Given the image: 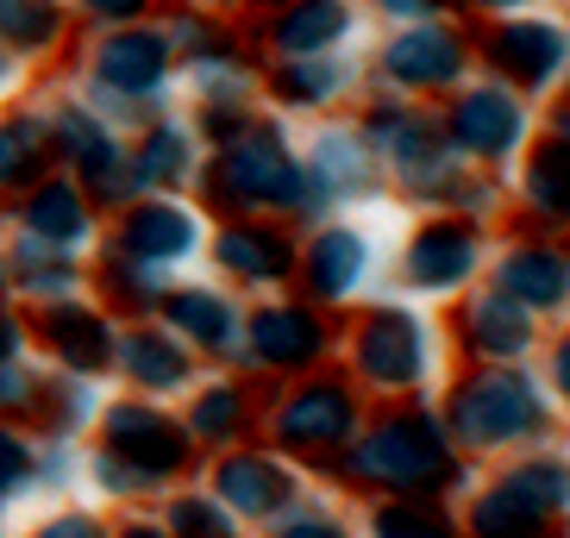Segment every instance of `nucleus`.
<instances>
[{"mask_svg": "<svg viewBox=\"0 0 570 538\" xmlns=\"http://www.w3.org/2000/svg\"><path fill=\"white\" fill-rule=\"evenodd\" d=\"M357 495H383V501H445L470 482V464L458 457L452 432L426 407L383 414L376 426H357V438L326 464Z\"/></svg>", "mask_w": 570, "mask_h": 538, "instance_id": "1", "label": "nucleus"}, {"mask_svg": "<svg viewBox=\"0 0 570 538\" xmlns=\"http://www.w3.org/2000/svg\"><path fill=\"white\" fill-rule=\"evenodd\" d=\"M195 464H202V451L183 420H169L151 401H114L101 414V451L88 457V476L101 495L132 501V495H157V488L195 476Z\"/></svg>", "mask_w": 570, "mask_h": 538, "instance_id": "2", "label": "nucleus"}, {"mask_svg": "<svg viewBox=\"0 0 570 538\" xmlns=\"http://www.w3.org/2000/svg\"><path fill=\"white\" fill-rule=\"evenodd\" d=\"M439 420L458 451H520L552 432V407L527 370H476L452 382Z\"/></svg>", "mask_w": 570, "mask_h": 538, "instance_id": "3", "label": "nucleus"}, {"mask_svg": "<svg viewBox=\"0 0 570 538\" xmlns=\"http://www.w3.org/2000/svg\"><path fill=\"white\" fill-rule=\"evenodd\" d=\"M357 426H364L357 388L320 376V382H302L283 407H276V451H283L288 464H314V470H326V464L357 438Z\"/></svg>", "mask_w": 570, "mask_h": 538, "instance_id": "4", "label": "nucleus"}, {"mask_svg": "<svg viewBox=\"0 0 570 538\" xmlns=\"http://www.w3.org/2000/svg\"><path fill=\"white\" fill-rule=\"evenodd\" d=\"M226 514L238 526H276L288 507H302V470L288 464L283 451H257V445H238V451L214 457V482H207Z\"/></svg>", "mask_w": 570, "mask_h": 538, "instance_id": "5", "label": "nucleus"}, {"mask_svg": "<svg viewBox=\"0 0 570 538\" xmlns=\"http://www.w3.org/2000/svg\"><path fill=\"white\" fill-rule=\"evenodd\" d=\"M352 370L357 382H370L376 395H407V388L426 382L433 370V345H426V326L402 307H376L352 338Z\"/></svg>", "mask_w": 570, "mask_h": 538, "instance_id": "6", "label": "nucleus"}, {"mask_svg": "<svg viewBox=\"0 0 570 538\" xmlns=\"http://www.w3.org/2000/svg\"><path fill=\"white\" fill-rule=\"evenodd\" d=\"M320 351H326V332L302 307H264L252 320V363L264 370H307L320 363Z\"/></svg>", "mask_w": 570, "mask_h": 538, "instance_id": "7", "label": "nucleus"}, {"mask_svg": "<svg viewBox=\"0 0 570 538\" xmlns=\"http://www.w3.org/2000/svg\"><path fill=\"white\" fill-rule=\"evenodd\" d=\"M45 345H51V357L63 363L69 376L114 370V326H107L101 313H88V307H51Z\"/></svg>", "mask_w": 570, "mask_h": 538, "instance_id": "8", "label": "nucleus"}, {"mask_svg": "<svg viewBox=\"0 0 570 538\" xmlns=\"http://www.w3.org/2000/svg\"><path fill=\"white\" fill-rule=\"evenodd\" d=\"M119 370L132 376L145 395H176L195 376V357H188V345H176L164 332H132L119 345Z\"/></svg>", "mask_w": 570, "mask_h": 538, "instance_id": "9", "label": "nucleus"}, {"mask_svg": "<svg viewBox=\"0 0 570 538\" xmlns=\"http://www.w3.org/2000/svg\"><path fill=\"white\" fill-rule=\"evenodd\" d=\"M257 426L252 401H245V388L233 382H214L195 395V407H188V438H195V451H238V438Z\"/></svg>", "mask_w": 570, "mask_h": 538, "instance_id": "10", "label": "nucleus"}, {"mask_svg": "<svg viewBox=\"0 0 570 538\" xmlns=\"http://www.w3.org/2000/svg\"><path fill=\"white\" fill-rule=\"evenodd\" d=\"M476 269V245L458 226H433L407 245V282L414 288H458Z\"/></svg>", "mask_w": 570, "mask_h": 538, "instance_id": "11", "label": "nucleus"}, {"mask_svg": "<svg viewBox=\"0 0 570 538\" xmlns=\"http://www.w3.org/2000/svg\"><path fill=\"white\" fill-rule=\"evenodd\" d=\"M502 488L514 495V501L533 507L539 520L558 526L570 514V457H552V451L520 457V464H508V470H502Z\"/></svg>", "mask_w": 570, "mask_h": 538, "instance_id": "12", "label": "nucleus"}, {"mask_svg": "<svg viewBox=\"0 0 570 538\" xmlns=\"http://www.w3.org/2000/svg\"><path fill=\"white\" fill-rule=\"evenodd\" d=\"M464 345H470V357H489V363H514V357L533 345V320H527V307L476 301V307H470V326H464Z\"/></svg>", "mask_w": 570, "mask_h": 538, "instance_id": "13", "label": "nucleus"}, {"mask_svg": "<svg viewBox=\"0 0 570 538\" xmlns=\"http://www.w3.org/2000/svg\"><path fill=\"white\" fill-rule=\"evenodd\" d=\"M464 532L470 538H552V520H539L533 507L514 501V495L495 482L464 507Z\"/></svg>", "mask_w": 570, "mask_h": 538, "instance_id": "14", "label": "nucleus"}, {"mask_svg": "<svg viewBox=\"0 0 570 538\" xmlns=\"http://www.w3.org/2000/svg\"><path fill=\"white\" fill-rule=\"evenodd\" d=\"M502 282L514 288V307H558L570 295V269L552 251H520V257H508Z\"/></svg>", "mask_w": 570, "mask_h": 538, "instance_id": "15", "label": "nucleus"}, {"mask_svg": "<svg viewBox=\"0 0 570 538\" xmlns=\"http://www.w3.org/2000/svg\"><path fill=\"white\" fill-rule=\"evenodd\" d=\"M370 538H464L445 501H376Z\"/></svg>", "mask_w": 570, "mask_h": 538, "instance_id": "16", "label": "nucleus"}, {"mask_svg": "<svg viewBox=\"0 0 570 538\" xmlns=\"http://www.w3.org/2000/svg\"><path fill=\"white\" fill-rule=\"evenodd\" d=\"M164 526L169 538H238V520L226 507L207 495V488H183V495H169L164 501Z\"/></svg>", "mask_w": 570, "mask_h": 538, "instance_id": "17", "label": "nucleus"}, {"mask_svg": "<svg viewBox=\"0 0 570 538\" xmlns=\"http://www.w3.org/2000/svg\"><path fill=\"white\" fill-rule=\"evenodd\" d=\"M364 269H370V245L357 232H326L314 245V288L320 295H333V301L338 295H352Z\"/></svg>", "mask_w": 570, "mask_h": 538, "instance_id": "18", "label": "nucleus"}, {"mask_svg": "<svg viewBox=\"0 0 570 538\" xmlns=\"http://www.w3.org/2000/svg\"><path fill=\"white\" fill-rule=\"evenodd\" d=\"M132 251L145 257V263H176V257L195 251V219L176 213V207H151V213L132 219Z\"/></svg>", "mask_w": 570, "mask_h": 538, "instance_id": "19", "label": "nucleus"}, {"mask_svg": "<svg viewBox=\"0 0 570 538\" xmlns=\"http://www.w3.org/2000/svg\"><path fill=\"white\" fill-rule=\"evenodd\" d=\"M169 320L183 326L202 351H226V345H233V332H238L233 301H219V295H176V301H169Z\"/></svg>", "mask_w": 570, "mask_h": 538, "instance_id": "20", "label": "nucleus"}, {"mask_svg": "<svg viewBox=\"0 0 570 538\" xmlns=\"http://www.w3.org/2000/svg\"><path fill=\"white\" fill-rule=\"evenodd\" d=\"M219 257L238 269V276H257V282H276V276H288V245L283 238H257V232H233L219 238Z\"/></svg>", "mask_w": 570, "mask_h": 538, "instance_id": "21", "label": "nucleus"}, {"mask_svg": "<svg viewBox=\"0 0 570 538\" xmlns=\"http://www.w3.org/2000/svg\"><path fill=\"white\" fill-rule=\"evenodd\" d=\"M38 488V445L0 420V501H19Z\"/></svg>", "mask_w": 570, "mask_h": 538, "instance_id": "22", "label": "nucleus"}, {"mask_svg": "<svg viewBox=\"0 0 570 538\" xmlns=\"http://www.w3.org/2000/svg\"><path fill=\"white\" fill-rule=\"evenodd\" d=\"M269 538H357V532H352V520L333 514L326 501H302V507H288L283 520H276Z\"/></svg>", "mask_w": 570, "mask_h": 538, "instance_id": "23", "label": "nucleus"}, {"mask_svg": "<svg viewBox=\"0 0 570 538\" xmlns=\"http://www.w3.org/2000/svg\"><path fill=\"white\" fill-rule=\"evenodd\" d=\"M45 407H51V426L57 432H76V426L95 420V395H88L82 376H57V382H45Z\"/></svg>", "mask_w": 570, "mask_h": 538, "instance_id": "24", "label": "nucleus"}, {"mask_svg": "<svg viewBox=\"0 0 570 538\" xmlns=\"http://www.w3.org/2000/svg\"><path fill=\"white\" fill-rule=\"evenodd\" d=\"M45 407V382L26 363H0V414H38Z\"/></svg>", "mask_w": 570, "mask_h": 538, "instance_id": "25", "label": "nucleus"}, {"mask_svg": "<svg viewBox=\"0 0 570 538\" xmlns=\"http://www.w3.org/2000/svg\"><path fill=\"white\" fill-rule=\"evenodd\" d=\"M26 538H114V526H107L101 514H88V507H63L51 520H38Z\"/></svg>", "mask_w": 570, "mask_h": 538, "instance_id": "26", "label": "nucleus"}, {"mask_svg": "<svg viewBox=\"0 0 570 538\" xmlns=\"http://www.w3.org/2000/svg\"><path fill=\"white\" fill-rule=\"evenodd\" d=\"M32 226L45 238H82L88 232V213L69 201V195H45V201H38V213H32Z\"/></svg>", "mask_w": 570, "mask_h": 538, "instance_id": "27", "label": "nucleus"}, {"mask_svg": "<svg viewBox=\"0 0 570 538\" xmlns=\"http://www.w3.org/2000/svg\"><path fill=\"white\" fill-rule=\"evenodd\" d=\"M69 476H76V457H69V445H51V451H38V482L63 488Z\"/></svg>", "mask_w": 570, "mask_h": 538, "instance_id": "28", "label": "nucleus"}, {"mask_svg": "<svg viewBox=\"0 0 570 538\" xmlns=\"http://www.w3.org/2000/svg\"><path fill=\"white\" fill-rule=\"evenodd\" d=\"M19 351H26V332H19V320L0 307V363H19Z\"/></svg>", "mask_w": 570, "mask_h": 538, "instance_id": "29", "label": "nucleus"}, {"mask_svg": "<svg viewBox=\"0 0 570 538\" xmlns=\"http://www.w3.org/2000/svg\"><path fill=\"white\" fill-rule=\"evenodd\" d=\"M552 382H558V395L570 401V332L558 338V351H552Z\"/></svg>", "mask_w": 570, "mask_h": 538, "instance_id": "30", "label": "nucleus"}, {"mask_svg": "<svg viewBox=\"0 0 570 538\" xmlns=\"http://www.w3.org/2000/svg\"><path fill=\"white\" fill-rule=\"evenodd\" d=\"M114 538H169V532H164V526H157V520H126V526H119Z\"/></svg>", "mask_w": 570, "mask_h": 538, "instance_id": "31", "label": "nucleus"}, {"mask_svg": "<svg viewBox=\"0 0 570 538\" xmlns=\"http://www.w3.org/2000/svg\"><path fill=\"white\" fill-rule=\"evenodd\" d=\"M0 276H7V269H0Z\"/></svg>", "mask_w": 570, "mask_h": 538, "instance_id": "32", "label": "nucleus"}]
</instances>
